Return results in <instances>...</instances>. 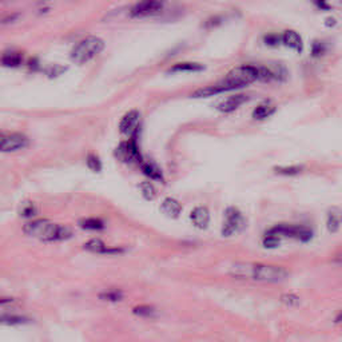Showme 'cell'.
Listing matches in <instances>:
<instances>
[{"label": "cell", "instance_id": "obj_36", "mask_svg": "<svg viewBox=\"0 0 342 342\" xmlns=\"http://www.w3.org/2000/svg\"><path fill=\"white\" fill-rule=\"evenodd\" d=\"M28 68L31 71H39L40 67H39V60L36 57H31L28 60Z\"/></svg>", "mask_w": 342, "mask_h": 342}, {"label": "cell", "instance_id": "obj_31", "mask_svg": "<svg viewBox=\"0 0 342 342\" xmlns=\"http://www.w3.org/2000/svg\"><path fill=\"white\" fill-rule=\"evenodd\" d=\"M66 71V67L63 66H57V64H55V66H51L50 68H47V71H46V74H47L50 78H57V76L62 75L63 72Z\"/></svg>", "mask_w": 342, "mask_h": 342}, {"label": "cell", "instance_id": "obj_10", "mask_svg": "<svg viewBox=\"0 0 342 342\" xmlns=\"http://www.w3.org/2000/svg\"><path fill=\"white\" fill-rule=\"evenodd\" d=\"M139 111L138 110H131L123 118L120 119L119 123V131L124 135H133L139 128Z\"/></svg>", "mask_w": 342, "mask_h": 342}, {"label": "cell", "instance_id": "obj_33", "mask_svg": "<svg viewBox=\"0 0 342 342\" xmlns=\"http://www.w3.org/2000/svg\"><path fill=\"white\" fill-rule=\"evenodd\" d=\"M325 51H326L325 44H322V43H319V42H315L313 44V48H312V55H313L314 57H322L323 54H325Z\"/></svg>", "mask_w": 342, "mask_h": 342}, {"label": "cell", "instance_id": "obj_6", "mask_svg": "<svg viewBox=\"0 0 342 342\" xmlns=\"http://www.w3.org/2000/svg\"><path fill=\"white\" fill-rule=\"evenodd\" d=\"M138 134L139 128L133 134V138L127 142H122L118 147L115 148V158L122 163H131V165H139L142 166L143 157L141 155L138 146Z\"/></svg>", "mask_w": 342, "mask_h": 342}, {"label": "cell", "instance_id": "obj_34", "mask_svg": "<svg viewBox=\"0 0 342 342\" xmlns=\"http://www.w3.org/2000/svg\"><path fill=\"white\" fill-rule=\"evenodd\" d=\"M298 297L294 294H286L282 297V301L285 302V304H287L289 306H293V305H297L299 302L298 301Z\"/></svg>", "mask_w": 342, "mask_h": 342}, {"label": "cell", "instance_id": "obj_23", "mask_svg": "<svg viewBox=\"0 0 342 342\" xmlns=\"http://www.w3.org/2000/svg\"><path fill=\"white\" fill-rule=\"evenodd\" d=\"M123 291L119 289H107L99 294V298L107 301V302H119L123 299Z\"/></svg>", "mask_w": 342, "mask_h": 342}, {"label": "cell", "instance_id": "obj_14", "mask_svg": "<svg viewBox=\"0 0 342 342\" xmlns=\"http://www.w3.org/2000/svg\"><path fill=\"white\" fill-rule=\"evenodd\" d=\"M282 43L285 44L286 47L291 48V50H294L297 53H301L304 50V42H302L301 36L295 31H291V29L284 32V35H282Z\"/></svg>", "mask_w": 342, "mask_h": 342}, {"label": "cell", "instance_id": "obj_27", "mask_svg": "<svg viewBox=\"0 0 342 342\" xmlns=\"http://www.w3.org/2000/svg\"><path fill=\"white\" fill-rule=\"evenodd\" d=\"M305 167L302 165H294V166H284V167H276V171L281 175L285 176H294L299 172L304 171Z\"/></svg>", "mask_w": 342, "mask_h": 342}, {"label": "cell", "instance_id": "obj_18", "mask_svg": "<svg viewBox=\"0 0 342 342\" xmlns=\"http://www.w3.org/2000/svg\"><path fill=\"white\" fill-rule=\"evenodd\" d=\"M204 66L200 64V63H178V64H174L171 67L169 72H198L203 71Z\"/></svg>", "mask_w": 342, "mask_h": 342}, {"label": "cell", "instance_id": "obj_25", "mask_svg": "<svg viewBox=\"0 0 342 342\" xmlns=\"http://www.w3.org/2000/svg\"><path fill=\"white\" fill-rule=\"evenodd\" d=\"M133 313L138 317H143V318H151V317L157 315V310L148 305H139V306L134 308Z\"/></svg>", "mask_w": 342, "mask_h": 342}, {"label": "cell", "instance_id": "obj_5", "mask_svg": "<svg viewBox=\"0 0 342 342\" xmlns=\"http://www.w3.org/2000/svg\"><path fill=\"white\" fill-rule=\"evenodd\" d=\"M271 233L282 239V238H291L299 242L306 243L313 239V230L309 226L305 225H293V224H280L269 228Z\"/></svg>", "mask_w": 342, "mask_h": 342}, {"label": "cell", "instance_id": "obj_1", "mask_svg": "<svg viewBox=\"0 0 342 342\" xmlns=\"http://www.w3.org/2000/svg\"><path fill=\"white\" fill-rule=\"evenodd\" d=\"M230 276L238 280L259 284H280L289 278L290 271L278 265H266L256 262H238L230 267Z\"/></svg>", "mask_w": 342, "mask_h": 342}, {"label": "cell", "instance_id": "obj_20", "mask_svg": "<svg viewBox=\"0 0 342 342\" xmlns=\"http://www.w3.org/2000/svg\"><path fill=\"white\" fill-rule=\"evenodd\" d=\"M29 319L23 315H15V314H0V325L7 326H15V325H23L27 323Z\"/></svg>", "mask_w": 342, "mask_h": 342}, {"label": "cell", "instance_id": "obj_29", "mask_svg": "<svg viewBox=\"0 0 342 342\" xmlns=\"http://www.w3.org/2000/svg\"><path fill=\"white\" fill-rule=\"evenodd\" d=\"M86 163H87V167L91 171H94V172L102 171V161H100L99 157L96 154H88L87 159H86Z\"/></svg>", "mask_w": 342, "mask_h": 342}, {"label": "cell", "instance_id": "obj_9", "mask_svg": "<svg viewBox=\"0 0 342 342\" xmlns=\"http://www.w3.org/2000/svg\"><path fill=\"white\" fill-rule=\"evenodd\" d=\"M26 146H28V139H27V137H24L23 134L19 133L10 134V135H4L3 141L0 142V151H16V150L24 148Z\"/></svg>", "mask_w": 342, "mask_h": 342}, {"label": "cell", "instance_id": "obj_4", "mask_svg": "<svg viewBox=\"0 0 342 342\" xmlns=\"http://www.w3.org/2000/svg\"><path fill=\"white\" fill-rule=\"evenodd\" d=\"M105 50V42L98 36H88L76 46L71 53V60L75 64H85Z\"/></svg>", "mask_w": 342, "mask_h": 342}, {"label": "cell", "instance_id": "obj_2", "mask_svg": "<svg viewBox=\"0 0 342 342\" xmlns=\"http://www.w3.org/2000/svg\"><path fill=\"white\" fill-rule=\"evenodd\" d=\"M259 78H261L259 66L245 64V66L235 67L218 83L195 91L193 94V98H209V96L217 95V94H221L225 91L238 90V88L246 87L253 82L259 81Z\"/></svg>", "mask_w": 342, "mask_h": 342}, {"label": "cell", "instance_id": "obj_30", "mask_svg": "<svg viewBox=\"0 0 342 342\" xmlns=\"http://www.w3.org/2000/svg\"><path fill=\"white\" fill-rule=\"evenodd\" d=\"M263 42H265V44H267V46H270V47H277V46H280L281 42H282V36L270 33V35H266V36L263 38Z\"/></svg>", "mask_w": 342, "mask_h": 342}, {"label": "cell", "instance_id": "obj_8", "mask_svg": "<svg viewBox=\"0 0 342 342\" xmlns=\"http://www.w3.org/2000/svg\"><path fill=\"white\" fill-rule=\"evenodd\" d=\"M165 5V0H139L137 4H134L130 11L131 18H150L161 14Z\"/></svg>", "mask_w": 342, "mask_h": 342}, {"label": "cell", "instance_id": "obj_38", "mask_svg": "<svg viewBox=\"0 0 342 342\" xmlns=\"http://www.w3.org/2000/svg\"><path fill=\"white\" fill-rule=\"evenodd\" d=\"M336 262H338V263H341V265H342V253H341V254H340V256H336Z\"/></svg>", "mask_w": 342, "mask_h": 342}, {"label": "cell", "instance_id": "obj_39", "mask_svg": "<svg viewBox=\"0 0 342 342\" xmlns=\"http://www.w3.org/2000/svg\"><path fill=\"white\" fill-rule=\"evenodd\" d=\"M3 138H4V135H3V134L0 133V142H1V141H3Z\"/></svg>", "mask_w": 342, "mask_h": 342}, {"label": "cell", "instance_id": "obj_37", "mask_svg": "<svg viewBox=\"0 0 342 342\" xmlns=\"http://www.w3.org/2000/svg\"><path fill=\"white\" fill-rule=\"evenodd\" d=\"M15 301V298L12 297H0V306H4V305L12 304Z\"/></svg>", "mask_w": 342, "mask_h": 342}, {"label": "cell", "instance_id": "obj_12", "mask_svg": "<svg viewBox=\"0 0 342 342\" xmlns=\"http://www.w3.org/2000/svg\"><path fill=\"white\" fill-rule=\"evenodd\" d=\"M190 219L195 228H202V230L207 228L210 225L209 209H207V207H204V206H198V207H195V209H193V211L190 213Z\"/></svg>", "mask_w": 342, "mask_h": 342}, {"label": "cell", "instance_id": "obj_32", "mask_svg": "<svg viewBox=\"0 0 342 342\" xmlns=\"http://www.w3.org/2000/svg\"><path fill=\"white\" fill-rule=\"evenodd\" d=\"M221 23H222V18L221 16H211V18H209V19L204 22L203 27L207 29L215 28V27L221 26Z\"/></svg>", "mask_w": 342, "mask_h": 342}, {"label": "cell", "instance_id": "obj_17", "mask_svg": "<svg viewBox=\"0 0 342 342\" xmlns=\"http://www.w3.org/2000/svg\"><path fill=\"white\" fill-rule=\"evenodd\" d=\"M276 113V106H271L270 103H262V105L256 106L253 113V118L256 120H263V119L269 118L270 115Z\"/></svg>", "mask_w": 342, "mask_h": 342}, {"label": "cell", "instance_id": "obj_22", "mask_svg": "<svg viewBox=\"0 0 342 342\" xmlns=\"http://www.w3.org/2000/svg\"><path fill=\"white\" fill-rule=\"evenodd\" d=\"M85 250L90 253H94V254H106V250L107 247L103 241H100L98 238H94V239H90L85 243Z\"/></svg>", "mask_w": 342, "mask_h": 342}, {"label": "cell", "instance_id": "obj_28", "mask_svg": "<svg viewBox=\"0 0 342 342\" xmlns=\"http://www.w3.org/2000/svg\"><path fill=\"white\" fill-rule=\"evenodd\" d=\"M139 189H141L143 198L146 200H152L157 197V190H155V187H154L150 182H142V183L139 185Z\"/></svg>", "mask_w": 342, "mask_h": 342}, {"label": "cell", "instance_id": "obj_19", "mask_svg": "<svg viewBox=\"0 0 342 342\" xmlns=\"http://www.w3.org/2000/svg\"><path fill=\"white\" fill-rule=\"evenodd\" d=\"M79 226L88 231H100L105 228V222L99 218H85L79 221Z\"/></svg>", "mask_w": 342, "mask_h": 342}, {"label": "cell", "instance_id": "obj_16", "mask_svg": "<svg viewBox=\"0 0 342 342\" xmlns=\"http://www.w3.org/2000/svg\"><path fill=\"white\" fill-rule=\"evenodd\" d=\"M141 169H142L143 174L147 175L150 179L163 181V174H162V170L159 169L157 163H154V162H143Z\"/></svg>", "mask_w": 342, "mask_h": 342}, {"label": "cell", "instance_id": "obj_35", "mask_svg": "<svg viewBox=\"0 0 342 342\" xmlns=\"http://www.w3.org/2000/svg\"><path fill=\"white\" fill-rule=\"evenodd\" d=\"M312 1H313V4L315 5L317 8H319V10H330V5H329L328 0H312Z\"/></svg>", "mask_w": 342, "mask_h": 342}, {"label": "cell", "instance_id": "obj_26", "mask_svg": "<svg viewBox=\"0 0 342 342\" xmlns=\"http://www.w3.org/2000/svg\"><path fill=\"white\" fill-rule=\"evenodd\" d=\"M36 213H38V210H36V207H35V204H33L32 202L26 200V202H23V203L20 204V207H19L20 217L28 219V218H32V217H35V215H36Z\"/></svg>", "mask_w": 342, "mask_h": 342}, {"label": "cell", "instance_id": "obj_24", "mask_svg": "<svg viewBox=\"0 0 342 342\" xmlns=\"http://www.w3.org/2000/svg\"><path fill=\"white\" fill-rule=\"evenodd\" d=\"M281 241L282 239L278 235L271 233L270 230H267L265 235H263V238H262V245H263V247H266V249H276V247H278L281 245Z\"/></svg>", "mask_w": 342, "mask_h": 342}, {"label": "cell", "instance_id": "obj_3", "mask_svg": "<svg viewBox=\"0 0 342 342\" xmlns=\"http://www.w3.org/2000/svg\"><path fill=\"white\" fill-rule=\"evenodd\" d=\"M23 231L29 237L39 238L44 242L66 241L74 235L71 228L64 225H57L50 222L48 219H36L23 226Z\"/></svg>", "mask_w": 342, "mask_h": 342}, {"label": "cell", "instance_id": "obj_15", "mask_svg": "<svg viewBox=\"0 0 342 342\" xmlns=\"http://www.w3.org/2000/svg\"><path fill=\"white\" fill-rule=\"evenodd\" d=\"M342 225V213L337 209H332L326 217V228L329 233H337Z\"/></svg>", "mask_w": 342, "mask_h": 342}, {"label": "cell", "instance_id": "obj_11", "mask_svg": "<svg viewBox=\"0 0 342 342\" xmlns=\"http://www.w3.org/2000/svg\"><path fill=\"white\" fill-rule=\"evenodd\" d=\"M247 100H249V96L245 95V94H235V95L228 96L225 100H222L217 106V109L221 113H224V114H230V113H233V111L239 109L243 103H246Z\"/></svg>", "mask_w": 342, "mask_h": 342}, {"label": "cell", "instance_id": "obj_7", "mask_svg": "<svg viewBox=\"0 0 342 342\" xmlns=\"http://www.w3.org/2000/svg\"><path fill=\"white\" fill-rule=\"evenodd\" d=\"M246 228V219L237 207H228L225 211L222 235L226 238L239 234Z\"/></svg>", "mask_w": 342, "mask_h": 342}, {"label": "cell", "instance_id": "obj_21", "mask_svg": "<svg viewBox=\"0 0 342 342\" xmlns=\"http://www.w3.org/2000/svg\"><path fill=\"white\" fill-rule=\"evenodd\" d=\"M22 55L19 53H15V51H10V53L4 54L0 62L1 64L5 67H10V68H15V67H19L22 64Z\"/></svg>", "mask_w": 342, "mask_h": 342}, {"label": "cell", "instance_id": "obj_13", "mask_svg": "<svg viewBox=\"0 0 342 342\" xmlns=\"http://www.w3.org/2000/svg\"><path fill=\"white\" fill-rule=\"evenodd\" d=\"M161 213L165 214L166 217L171 219L179 218V215L182 213V204L179 200H174V198H166L161 203Z\"/></svg>", "mask_w": 342, "mask_h": 342}]
</instances>
